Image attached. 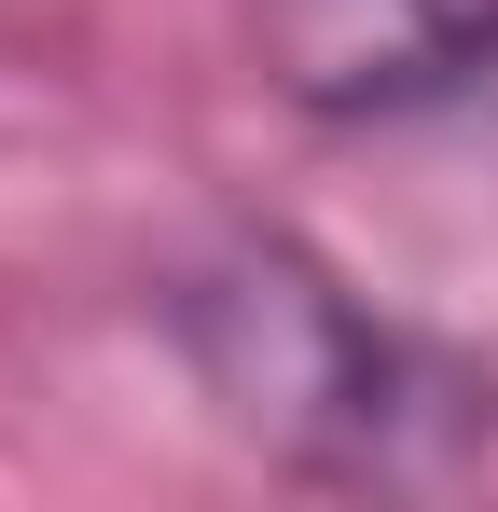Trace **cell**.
<instances>
[{"label":"cell","mask_w":498,"mask_h":512,"mask_svg":"<svg viewBox=\"0 0 498 512\" xmlns=\"http://www.w3.org/2000/svg\"><path fill=\"white\" fill-rule=\"evenodd\" d=\"M153 333L194 374V402L291 485H471L498 471V360L388 319L346 263L277 222H236L153 277Z\"/></svg>","instance_id":"cell-1"},{"label":"cell","mask_w":498,"mask_h":512,"mask_svg":"<svg viewBox=\"0 0 498 512\" xmlns=\"http://www.w3.org/2000/svg\"><path fill=\"white\" fill-rule=\"evenodd\" d=\"M249 70L305 125H429L498 97V0H249Z\"/></svg>","instance_id":"cell-2"}]
</instances>
